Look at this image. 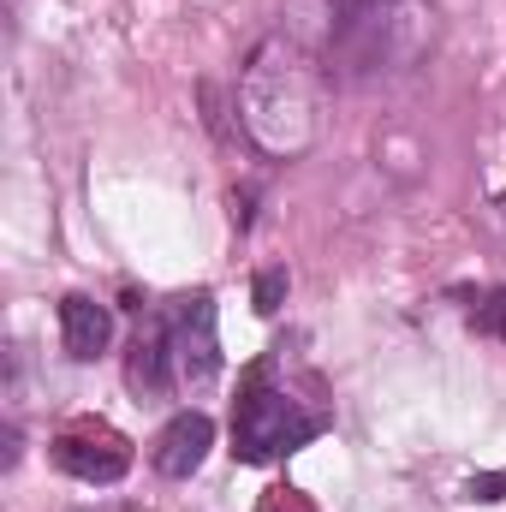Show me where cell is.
I'll return each instance as SVG.
<instances>
[{"label": "cell", "mask_w": 506, "mask_h": 512, "mask_svg": "<svg viewBox=\"0 0 506 512\" xmlns=\"http://www.w3.org/2000/svg\"><path fill=\"white\" fill-rule=\"evenodd\" d=\"M239 120L256 149L292 161L316 143V60L298 36L274 30L239 66Z\"/></svg>", "instance_id": "1"}, {"label": "cell", "mask_w": 506, "mask_h": 512, "mask_svg": "<svg viewBox=\"0 0 506 512\" xmlns=\"http://www.w3.org/2000/svg\"><path fill=\"white\" fill-rule=\"evenodd\" d=\"M328 429L322 411H310L292 387L274 376V364H256L245 387H239V405H233V453L245 465H268V459H286L298 453L304 441H316Z\"/></svg>", "instance_id": "2"}, {"label": "cell", "mask_w": 506, "mask_h": 512, "mask_svg": "<svg viewBox=\"0 0 506 512\" xmlns=\"http://www.w3.org/2000/svg\"><path fill=\"white\" fill-rule=\"evenodd\" d=\"M167 328V358H173V387L179 393H209L221 376V334H215V298H173L161 310Z\"/></svg>", "instance_id": "3"}, {"label": "cell", "mask_w": 506, "mask_h": 512, "mask_svg": "<svg viewBox=\"0 0 506 512\" xmlns=\"http://www.w3.org/2000/svg\"><path fill=\"white\" fill-rule=\"evenodd\" d=\"M54 465L66 477L90 483V489H108V483H120L131 471V441L102 417H78V423H66L54 435Z\"/></svg>", "instance_id": "4"}, {"label": "cell", "mask_w": 506, "mask_h": 512, "mask_svg": "<svg viewBox=\"0 0 506 512\" xmlns=\"http://www.w3.org/2000/svg\"><path fill=\"white\" fill-rule=\"evenodd\" d=\"M209 447H215V423H209V411H179V417H167V429L155 435V471L161 477H173V483H185L203 459H209Z\"/></svg>", "instance_id": "5"}, {"label": "cell", "mask_w": 506, "mask_h": 512, "mask_svg": "<svg viewBox=\"0 0 506 512\" xmlns=\"http://www.w3.org/2000/svg\"><path fill=\"white\" fill-rule=\"evenodd\" d=\"M60 340H66V352H72L78 364H96V358L114 346V316H108V304H96V298H84V292L60 298Z\"/></svg>", "instance_id": "6"}, {"label": "cell", "mask_w": 506, "mask_h": 512, "mask_svg": "<svg viewBox=\"0 0 506 512\" xmlns=\"http://www.w3.org/2000/svg\"><path fill=\"white\" fill-rule=\"evenodd\" d=\"M126 382H131V393H143V399L173 393V358H167V328H161V316H149V322L131 334Z\"/></svg>", "instance_id": "7"}, {"label": "cell", "mask_w": 506, "mask_h": 512, "mask_svg": "<svg viewBox=\"0 0 506 512\" xmlns=\"http://www.w3.org/2000/svg\"><path fill=\"white\" fill-rule=\"evenodd\" d=\"M387 12H393V0H328V18L340 36H352L364 24H387Z\"/></svg>", "instance_id": "8"}, {"label": "cell", "mask_w": 506, "mask_h": 512, "mask_svg": "<svg viewBox=\"0 0 506 512\" xmlns=\"http://www.w3.org/2000/svg\"><path fill=\"white\" fill-rule=\"evenodd\" d=\"M256 512H316V507H310V501H304L298 489H268V495H262V507H256Z\"/></svg>", "instance_id": "9"}, {"label": "cell", "mask_w": 506, "mask_h": 512, "mask_svg": "<svg viewBox=\"0 0 506 512\" xmlns=\"http://www.w3.org/2000/svg\"><path fill=\"white\" fill-rule=\"evenodd\" d=\"M274 292H280V274H262V286H256V310H274Z\"/></svg>", "instance_id": "10"}, {"label": "cell", "mask_w": 506, "mask_h": 512, "mask_svg": "<svg viewBox=\"0 0 506 512\" xmlns=\"http://www.w3.org/2000/svg\"><path fill=\"white\" fill-rule=\"evenodd\" d=\"M108 512H149V507H108Z\"/></svg>", "instance_id": "11"}]
</instances>
